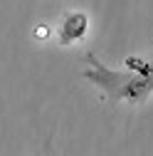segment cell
<instances>
[{
    "instance_id": "6da1fadb",
    "label": "cell",
    "mask_w": 153,
    "mask_h": 156,
    "mask_svg": "<svg viewBox=\"0 0 153 156\" xmlns=\"http://www.w3.org/2000/svg\"><path fill=\"white\" fill-rule=\"evenodd\" d=\"M87 60H89L91 69H87L84 77L91 80L99 89H104L111 99H131V102L141 104L153 92L151 74H143V72H114V69L104 67L94 55H87Z\"/></svg>"
},
{
    "instance_id": "7a4b0ae2",
    "label": "cell",
    "mask_w": 153,
    "mask_h": 156,
    "mask_svg": "<svg viewBox=\"0 0 153 156\" xmlns=\"http://www.w3.org/2000/svg\"><path fill=\"white\" fill-rule=\"evenodd\" d=\"M84 32H87V15L84 12H72V15L64 17V23H62L59 42L69 45L74 40H79V37H84Z\"/></svg>"
},
{
    "instance_id": "3957f363",
    "label": "cell",
    "mask_w": 153,
    "mask_h": 156,
    "mask_svg": "<svg viewBox=\"0 0 153 156\" xmlns=\"http://www.w3.org/2000/svg\"><path fill=\"white\" fill-rule=\"evenodd\" d=\"M151 82H153V67H151Z\"/></svg>"
},
{
    "instance_id": "277c9868",
    "label": "cell",
    "mask_w": 153,
    "mask_h": 156,
    "mask_svg": "<svg viewBox=\"0 0 153 156\" xmlns=\"http://www.w3.org/2000/svg\"><path fill=\"white\" fill-rule=\"evenodd\" d=\"M40 156H47V154H40Z\"/></svg>"
}]
</instances>
